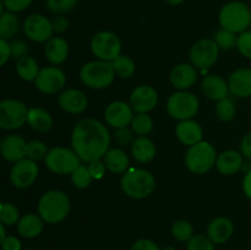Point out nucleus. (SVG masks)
<instances>
[{
    "label": "nucleus",
    "instance_id": "59",
    "mask_svg": "<svg viewBox=\"0 0 251 250\" xmlns=\"http://www.w3.org/2000/svg\"><path fill=\"white\" fill-rule=\"evenodd\" d=\"M27 250H29V249H27Z\"/></svg>",
    "mask_w": 251,
    "mask_h": 250
},
{
    "label": "nucleus",
    "instance_id": "40",
    "mask_svg": "<svg viewBox=\"0 0 251 250\" xmlns=\"http://www.w3.org/2000/svg\"><path fill=\"white\" fill-rule=\"evenodd\" d=\"M78 0H47V9L53 14H65L71 11Z\"/></svg>",
    "mask_w": 251,
    "mask_h": 250
},
{
    "label": "nucleus",
    "instance_id": "45",
    "mask_svg": "<svg viewBox=\"0 0 251 250\" xmlns=\"http://www.w3.org/2000/svg\"><path fill=\"white\" fill-rule=\"evenodd\" d=\"M88 172H90L92 179H100L105 173V164L104 162H100V159L98 161H92L88 163L87 166Z\"/></svg>",
    "mask_w": 251,
    "mask_h": 250
},
{
    "label": "nucleus",
    "instance_id": "29",
    "mask_svg": "<svg viewBox=\"0 0 251 250\" xmlns=\"http://www.w3.org/2000/svg\"><path fill=\"white\" fill-rule=\"evenodd\" d=\"M27 123L36 131L46 132L53 126V118L43 108H31L28 109Z\"/></svg>",
    "mask_w": 251,
    "mask_h": 250
},
{
    "label": "nucleus",
    "instance_id": "7",
    "mask_svg": "<svg viewBox=\"0 0 251 250\" xmlns=\"http://www.w3.org/2000/svg\"><path fill=\"white\" fill-rule=\"evenodd\" d=\"M46 166L49 171L58 174H70L80 166V157L74 150L65 147H54L48 151L46 158Z\"/></svg>",
    "mask_w": 251,
    "mask_h": 250
},
{
    "label": "nucleus",
    "instance_id": "10",
    "mask_svg": "<svg viewBox=\"0 0 251 250\" xmlns=\"http://www.w3.org/2000/svg\"><path fill=\"white\" fill-rule=\"evenodd\" d=\"M91 49L100 60L112 63L122 53V42L117 34L109 31H102L96 34L91 42Z\"/></svg>",
    "mask_w": 251,
    "mask_h": 250
},
{
    "label": "nucleus",
    "instance_id": "43",
    "mask_svg": "<svg viewBox=\"0 0 251 250\" xmlns=\"http://www.w3.org/2000/svg\"><path fill=\"white\" fill-rule=\"evenodd\" d=\"M4 6L9 10L10 12H21L26 10L33 0H2Z\"/></svg>",
    "mask_w": 251,
    "mask_h": 250
},
{
    "label": "nucleus",
    "instance_id": "44",
    "mask_svg": "<svg viewBox=\"0 0 251 250\" xmlns=\"http://www.w3.org/2000/svg\"><path fill=\"white\" fill-rule=\"evenodd\" d=\"M10 50H11V56H14V58H16L19 60V59L27 55V53H28V46L22 41H15L14 43L10 44Z\"/></svg>",
    "mask_w": 251,
    "mask_h": 250
},
{
    "label": "nucleus",
    "instance_id": "58",
    "mask_svg": "<svg viewBox=\"0 0 251 250\" xmlns=\"http://www.w3.org/2000/svg\"><path fill=\"white\" fill-rule=\"evenodd\" d=\"M1 203H2V202H1V200H0V205H1Z\"/></svg>",
    "mask_w": 251,
    "mask_h": 250
},
{
    "label": "nucleus",
    "instance_id": "41",
    "mask_svg": "<svg viewBox=\"0 0 251 250\" xmlns=\"http://www.w3.org/2000/svg\"><path fill=\"white\" fill-rule=\"evenodd\" d=\"M188 250H215V243L208 237L196 234L188 242Z\"/></svg>",
    "mask_w": 251,
    "mask_h": 250
},
{
    "label": "nucleus",
    "instance_id": "20",
    "mask_svg": "<svg viewBox=\"0 0 251 250\" xmlns=\"http://www.w3.org/2000/svg\"><path fill=\"white\" fill-rule=\"evenodd\" d=\"M234 233V225L233 222L227 217H217L208 225L207 237L212 240L215 244H223Z\"/></svg>",
    "mask_w": 251,
    "mask_h": 250
},
{
    "label": "nucleus",
    "instance_id": "39",
    "mask_svg": "<svg viewBox=\"0 0 251 250\" xmlns=\"http://www.w3.org/2000/svg\"><path fill=\"white\" fill-rule=\"evenodd\" d=\"M237 41L238 38L235 37V33L225 28L220 29L215 37V42L217 43V46L220 48L225 49V50H229V49L234 48L237 46Z\"/></svg>",
    "mask_w": 251,
    "mask_h": 250
},
{
    "label": "nucleus",
    "instance_id": "38",
    "mask_svg": "<svg viewBox=\"0 0 251 250\" xmlns=\"http://www.w3.org/2000/svg\"><path fill=\"white\" fill-rule=\"evenodd\" d=\"M47 153H48V149L46 145L38 140H33L27 144L26 147V157L32 159V161H39V159L46 158Z\"/></svg>",
    "mask_w": 251,
    "mask_h": 250
},
{
    "label": "nucleus",
    "instance_id": "25",
    "mask_svg": "<svg viewBox=\"0 0 251 250\" xmlns=\"http://www.w3.org/2000/svg\"><path fill=\"white\" fill-rule=\"evenodd\" d=\"M46 56L49 63L54 65L64 63L69 55V44L61 37H51L46 43Z\"/></svg>",
    "mask_w": 251,
    "mask_h": 250
},
{
    "label": "nucleus",
    "instance_id": "13",
    "mask_svg": "<svg viewBox=\"0 0 251 250\" xmlns=\"http://www.w3.org/2000/svg\"><path fill=\"white\" fill-rule=\"evenodd\" d=\"M38 175V166L29 158L16 162L10 172V180L15 188L26 189L34 183Z\"/></svg>",
    "mask_w": 251,
    "mask_h": 250
},
{
    "label": "nucleus",
    "instance_id": "16",
    "mask_svg": "<svg viewBox=\"0 0 251 250\" xmlns=\"http://www.w3.org/2000/svg\"><path fill=\"white\" fill-rule=\"evenodd\" d=\"M104 117L110 126L120 129V127H126L127 125L131 124L132 118H134V110L130 104L118 100V102H113L108 105Z\"/></svg>",
    "mask_w": 251,
    "mask_h": 250
},
{
    "label": "nucleus",
    "instance_id": "57",
    "mask_svg": "<svg viewBox=\"0 0 251 250\" xmlns=\"http://www.w3.org/2000/svg\"><path fill=\"white\" fill-rule=\"evenodd\" d=\"M1 142H2V140L0 139V150H1Z\"/></svg>",
    "mask_w": 251,
    "mask_h": 250
},
{
    "label": "nucleus",
    "instance_id": "51",
    "mask_svg": "<svg viewBox=\"0 0 251 250\" xmlns=\"http://www.w3.org/2000/svg\"><path fill=\"white\" fill-rule=\"evenodd\" d=\"M240 150H242V154H244V157H247L248 159H251V132L245 135L244 139L242 140Z\"/></svg>",
    "mask_w": 251,
    "mask_h": 250
},
{
    "label": "nucleus",
    "instance_id": "15",
    "mask_svg": "<svg viewBox=\"0 0 251 250\" xmlns=\"http://www.w3.org/2000/svg\"><path fill=\"white\" fill-rule=\"evenodd\" d=\"M158 102L156 90L149 85H141L132 91L130 96V105L132 110L139 113H147L153 109Z\"/></svg>",
    "mask_w": 251,
    "mask_h": 250
},
{
    "label": "nucleus",
    "instance_id": "46",
    "mask_svg": "<svg viewBox=\"0 0 251 250\" xmlns=\"http://www.w3.org/2000/svg\"><path fill=\"white\" fill-rule=\"evenodd\" d=\"M115 140H117L118 144L120 145H129L130 142H132V131L126 127H120V129H117L115 131Z\"/></svg>",
    "mask_w": 251,
    "mask_h": 250
},
{
    "label": "nucleus",
    "instance_id": "32",
    "mask_svg": "<svg viewBox=\"0 0 251 250\" xmlns=\"http://www.w3.org/2000/svg\"><path fill=\"white\" fill-rule=\"evenodd\" d=\"M114 73L123 78L131 77L135 73V63L126 55H120L112 61Z\"/></svg>",
    "mask_w": 251,
    "mask_h": 250
},
{
    "label": "nucleus",
    "instance_id": "22",
    "mask_svg": "<svg viewBox=\"0 0 251 250\" xmlns=\"http://www.w3.org/2000/svg\"><path fill=\"white\" fill-rule=\"evenodd\" d=\"M201 88L208 98L217 100V102L223 98H227L228 92H229L228 82L218 75L206 76L201 83Z\"/></svg>",
    "mask_w": 251,
    "mask_h": 250
},
{
    "label": "nucleus",
    "instance_id": "3",
    "mask_svg": "<svg viewBox=\"0 0 251 250\" xmlns=\"http://www.w3.org/2000/svg\"><path fill=\"white\" fill-rule=\"evenodd\" d=\"M220 24L233 33H243L251 24L250 7L242 1L228 2L220 11Z\"/></svg>",
    "mask_w": 251,
    "mask_h": 250
},
{
    "label": "nucleus",
    "instance_id": "23",
    "mask_svg": "<svg viewBox=\"0 0 251 250\" xmlns=\"http://www.w3.org/2000/svg\"><path fill=\"white\" fill-rule=\"evenodd\" d=\"M176 134L179 141L188 146L198 144L202 139V129L200 125L194 120H181L176 127Z\"/></svg>",
    "mask_w": 251,
    "mask_h": 250
},
{
    "label": "nucleus",
    "instance_id": "53",
    "mask_svg": "<svg viewBox=\"0 0 251 250\" xmlns=\"http://www.w3.org/2000/svg\"><path fill=\"white\" fill-rule=\"evenodd\" d=\"M6 237V230H5V225L0 222V245H1L2 240Z\"/></svg>",
    "mask_w": 251,
    "mask_h": 250
},
{
    "label": "nucleus",
    "instance_id": "4",
    "mask_svg": "<svg viewBox=\"0 0 251 250\" xmlns=\"http://www.w3.org/2000/svg\"><path fill=\"white\" fill-rule=\"evenodd\" d=\"M156 186V180L149 171L131 168L123 175L122 188L132 199H144L151 195Z\"/></svg>",
    "mask_w": 251,
    "mask_h": 250
},
{
    "label": "nucleus",
    "instance_id": "12",
    "mask_svg": "<svg viewBox=\"0 0 251 250\" xmlns=\"http://www.w3.org/2000/svg\"><path fill=\"white\" fill-rule=\"evenodd\" d=\"M36 87L47 95H54L63 90L66 83V76L59 68L48 66L39 70L36 80Z\"/></svg>",
    "mask_w": 251,
    "mask_h": 250
},
{
    "label": "nucleus",
    "instance_id": "6",
    "mask_svg": "<svg viewBox=\"0 0 251 250\" xmlns=\"http://www.w3.org/2000/svg\"><path fill=\"white\" fill-rule=\"evenodd\" d=\"M216 150L211 144L200 141L190 146L185 156L186 167L193 173L202 174L210 171L216 164Z\"/></svg>",
    "mask_w": 251,
    "mask_h": 250
},
{
    "label": "nucleus",
    "instance_id": "36",
    "mask_svg": "<svg viewBox=\"0 0 251 250\" xmlns=\"http://www.w3.org/2000/svg\"><path fill=\"white\" fill-rule=\"evenodd\" d=\"M216 113L222 122H230L235 115V105L229 98H223L218 100L216 105Z\"/></svg>",
    "mask_w": 251,
    "mask_h": 250
},
{
    "label": "nucleus",
    "instance_id": "47",
    "mask_svg": "<svg viewBox=\"0 0 251 250\" xmlns=\"http://www.w3.org/2000/svg\"><path fill=\"white\" fill-rule=\"evenodd\" d=\"M130 250H162L153 240L151 239H139L131 245Z\"/></svg>",
    "mask_w": 251,
    "mask_h": 250
},
{
    "label": "nucleus",
    "instance_id": "28",
    "mask_svg": "<svg viewBox=\"0 0 251 250\" xmlns=\"http://www.w3.org/2000/svg\"><path fill=\"white\" fill-rule=\"evenodd\" d=\"M105 168L113 173H124L129 167V157L122 149L108 150L103 156Z\"/></svg>",
    "mask_w": 251,
    "mask_h": 250
},
{
    "label": "nucleus",
    "instance_id": "30",
    "mask_svg": "<svg viewBox=\"0 0 251 250\" xmlns=\"http://www.w3.org/2000/svg\"><path fill=\"white\" fill-rule=\"evenodd\" d=\"M20 20L14 12H2L0 15V38L9 39L19 32Z\"/></svg>",
    "mask_w": 251,
    "mask_h": 250
},
{
    "label": "nucleus",
    "instance_id": "5",
    "mask_svg": "<svg viewBox=\"0 0 251 250\" xmlns=\"http://www.w3.org/2000/svg\"><path fill=\"white\" fill-rule=\"evenodd\" d=\"M114 69L112 63L104 60L90 61L82 66L80 78L87 87L100 90L105 88L114 80Z\"/></svg>",
    "mask_w": 251,
    "mask_h": 250
},
{
    "label": "nucleus",
    "instance_id": "1",
    "mask_svg": "<svg viewBox=\"0 0 251 250\" xmlns=\"http://www.w3.org/2000/svg\"><path fill=\"white\" fill-rule=\"evenodd\" d=\"M109 142V131L98 120L83 119L74 127L71 145L81 161L90 163L100 159L107 153Z\"/></svg>",
    "mask_w": 251,
    "mask_h": 250
},
{
    "label": "nucleus",
    "instance_id": "50",
    "mask_svg": "<svg viewBox=\"0 0 251 250\" xmlns=\"http://www.w3.org/2000/svg\"><path fill=\"white\" fill-rule=\"evenodd\" d=\"M51 25H53L54 32H58V33H63V32H65L66 29H68L69 21L64 16L59 15V16H56L55 19L51 21Z\"/></svg>",
    "mask_w": 251,
    "mask_h": 250
},
{
    "label": "nucleus",
    "instance_id": "24",
    "mask_svg": "<svg viewBox=\"0 0 251 250\" xmlns=\"http://www.w3.org/2000/svg\"><path fill=\"white\" fill-rule=\"evenodd\" d=\"M217 169L225 175H232L239 172L243 167V156L238 151L228 150L222 152L216 159Z\"/></svg>",
    "mask_w": 251,
    "mask_h": 250
},
{
    "label": "nucleus",
    "instance_id": "18",
    "mask_svg": "<svg viewBox=\"0 0 251 250\" xmlns=\"http://www.w3.org/2000/svg\"><path fill=\"white\" fill-rule=\"evenodd\" d=\"M26 147L27 142L25 141L24 137L19 135H9L2 140L0 152L6 161L16 163L26 158Z\"/></svg>",
    "mask_w": 251,
    "mask_h": 250
},
{
    "label": "nucleus",
    "instance_id": "55",
    "mask_svg": "<svg viewBox=\"0 0 251 250\" xmlns=\"http://www.w3.org/2000/svg\"><path fill=\"white\" fill-rule=\"evenodd\" d=\"M4 12V1L2 0H0V15Z\"/></svg>",
    "mask_w": 251,
    "mask_h": 250
},
{
    "label": "nucleus",
    "instance_id": "42",
    "mask_svg": "<svg viewBox=\"0 0 251 250\" xmlns=\"http://www.w3.org/2000/svg\"><path fill=\"white\" fill-rule=\"evenodd\" d=\"M237 47L243 55L251 59V31H244L238 37Z\"/></svg>",
    "mask_w": 251,
    "mask_h": 250
},
{
    "label": "nucleus",
    "instance_id": "27",
    "mask_svg": "<svg viewBox=\"0 0 251 250\" xmlns=\"http://www.w3.org/2000/svg\"><path fill=\"white\" fill-rule=\"evenodd\" d=\"M131 153L137 162L147 163L156 156V146L146 136L136 137L131 142Z\"/></svg>",
    "mask_w": 251,
    "mask_h": 250
},
{
    "label": "nucleus",
    "instance_id": "26",
    "mask_svg": "<svg viewBox=\"0 0 251 250\" xmlns=\"http://www.w3.org/2000/svg\"><path fill=\"white\" fill-rule=\"evenodd\" d=\"M43 222L39 215L28 213L21 217L17 222V232L21 237L31 239V238L38 237L43 230Z\"/></svg>",
    "mask_w": 251,
    "mask_h": 250
},
{
    "label": "nucleus",
    "instance_id": "56",
    "mask_svg": "<svg viewBox=\"0 0 251 250\" xmlns=\"http://www.w3.org/2000/svg\"><path fill=\"white\" fill-rule=\"evenodd\" d=\"M162 250H176V248H173V247H166V248H164V249H162Z\"/></svg>",
    "mask_w": 251,
    "mask_h": 250
},
{
    "label": "nucleus",
    "instance_id": "34",
    "mask_svg": "<svg viewBox=\"0 0 251 250\" xmlns=\"http://www.w3.org/2000/svg\"><path fill=\"white\" fill-rule=\"evenodd\" d=\"M130 125H131L132 131L136 132L137 135L144 136V135H147L151 131L152 127H153V122H152L151 117L147 115L146 113H139V114L132 118V122Z\"/></svg>",
    "mask_w": 251,
    "mask_h": 250
},
{
    "label": "nucleus",
    "instance_id": "9",
    "mask_svg": "<svg viewBox=\"0 0 251 250\" xmlns=\"http://www.w3.org/2000/svg\"><path fill=\"white\" fill-rule=\"evenodd\" d=\"M28 109L26 104L17 100H0V127L15 130L27 123Z\"/></svg>",
    "mask_w": 251,
    "mask_h": 250
},
{
    "label": "nucleus",
    "instance_id": "49",
    "mask_svg": "<svg viewBox=\"0 0 251 250\" xmlns=\"http://www.w3.org/2000/svg\"><path fill=\"white\" fill-rule=\"evenodd\" d=\"M10 56H11L10 44L7 43L6 39L0 38V68L9 60Z\"/></svg>",
    "mask_w": 251,
    "mask_h": 250
},
{
    "label": "nucleus",
    "instance_id": "19",
    "mask_svg": "<svg viewBox=\"0 0 251 250\" xmlns=\"http://www.w3.org/2000/svg\"><path fill=\"white\" fill-rule=\"evenodd\" d=\"M228 87L234 96L247 98L251 96V69H238L230 74Z\"/></svg>",
    "mask_w": 251,
    "mask_h": 250
},
{
    "label": "nucleus",
    "instance_id": "11",
    "mask_svg": "<svg viewBox=\"0 0 251 250\" xmlns=\"http://www.w3.org/2000/svg\"><path fill=\"white\" fill-rule=\"evenodd\" d=\"M220 54V47L212 39H201L190 49V60L195 68L206 70L216 63Z\"/></svg>",
    "mask_w": 251,
    "mask_h": 250
},
{
    "label": "nucleus",
    "instance_id": "37",
    "mask_svg": "<svg viewBox=\"0 0 251 250\" xmlns=\"http://www.w3.org/2000/svg\"><path fill=\"white\" fill-rule=\"evenodd\" d=\"M71 180H73L74 185L78 189H85L90 186L92 176H91L88 168L83 164H80L75 171L71 173Z\"/></svg>",
    "mask_w": 251,
    "mask_h": 250
},
{
    "label": "nucleus",
    "instance_id": "2",
    "mask_svg": "<svg viewBox=\"0 0 251 250\" xmlns=\"http://www.w3.org/2000/svg\"><path fill=\"white\" fill-rule=\"evenodd\" d=\"M70 211V200L60 190H50L43 194L38 202V215L42 220L50 225L61 222Z\"/></svg>",
    "mask_w": 251,
    "mask_h": 250
},
{
    "label": "nucleus",
    "instance_id": "21",
    "mask_svg": "<svg viewBox=\"0 0 251 250\" xmlns=\"http://www.w3.org/2000/svg\"><path fill=\"white\" fill-rule=\"evenodd\" d=\"M196 78H198V73H196L195 66L186 63L176 65L171 73L172 85L181 91L191 87L195 83Z\"/></svg>",
    "mask_w": 251,
    "mask_h": 250
},
{
    "label": "nucleus",
    "instance_id": "8",
    "mask_svg": "<svg viewBox=\"0 0 251 250\" xmlns=\"http://www.w3.org/2000/svg\"><path fill=\"white\" fill-rule=\"evenodd\" d=\"M167 110L172 118L180 122L191 119L199 110V100L193 93L179 91L169 97L167 102Z\"/></svg>",
    "mask_w": 251,
    "mask_h": 250
},
{
    "label": "nucleus",
    "instance_id": "31",
    "mask_svg": "<svg viewBox=\"0 0 251 250\" xmlns=\"http://www.w3.org/2000/svg\"><path fill=\"white\" fill-rule=\"evenodd\" d=\"M17 75L25 81H34L39 73L38 64L32 56H24L19 59L16 64Z\"/></svg>",
    "mask_w": 251,
    "mask_h": 250
},
{
    "label": "nucleus",
    "instance_id": "54",
    "mask_svg": "<svg viewBox=\"0 0 251 250\" xmlns=\"http://www.w3.org/2000/svg\"><path fill=\"white\" fill-rule=\"evenodd\" d=\"M183 1L184 0H166V2H168V4H171V5H179V4H181Z\"/></svg>",
    "mask_w": 251,
    "mask_h": 250
},
{
    "label": "nucleus",
    "instance_id": "14",
    "mask_svg": "<svg viewBox=\"0 0 251 250\" xmlns=\"http://www.w3.org/2000/svg\"><path fill=\"white\" fill-rule=\"evenodd\" d=\"M25 34L31 41L34 42H48L53 34V25L46 16L41 14H33L26 19L24 24Z\"/></svg>",
    "mask_w": 251,
    "mask_h": 250
},
{
    "label": "nucleus",
    "instance_id": "33",
    "mask_svg": "<svg viewBox=\"0 0 251 250\" xmlns=\"http://www.w3.org/2000/svg\"><path fill=\"white\" fill-rule=\"evenodd\" d=\"M172 234L179 242H189L194 235V228L188 221L179 220L172 225Z\"/></svg>",
    "mask_w": 251,
    "mask_h": 250
},
{
    "label": "nucleus",
    "instance_id": "48",
    "mask_svg": "<svg viewBox=\"0 0 251 250\" xmlns=\"http://www.w3.org/2000/svg\"><path fill=\"white\" fill-rule=\"evenodd\" d=\"M0 247H1V250H22L21 242L19 240V238L14 237V235H9V237L6 235Z\"/></svg>",
    "mask_w": 251,
    "mask_h": 250
},
{
    "label": "nucleus",
    "instance_id": "35",
    "mask_svg": "<svg viewBox=\"0 0 251 250\" xmlns=\"http://www.w3.org/2000/svg\"><path fill=\"white\" fill-rule=\"evenodd\" d=\"M20 220V211L15 205L4 202L0 205V222L5 225H16Z\"/></svg>",
    "mask_w": 251,
    "mask_h": 250
},
{
    "label": "nucleus",
    "instance_id": "52",
    "mask_svg": "<svg viewBox=\"0 0 251 250\" xmlns=\"http://www.w3.org/2000/svg\"><path fill=\"white\" fill-rule=\"evenodd\" d=\"M243 189H244V193L247 194L248 198L251 200V169L245 175L244 181H243Z\"/></svg>",
    "mask_w": 251,
    "mask_h": 250
},
{
    "label": "nucleus",
    "instance_id": "17",
    "mask_svg": "<svg viewBox=\"0 0 251 250\" xmlns=\"http://www.w3.org/2000/svg\"><path fill=\"white\" fill-rule=\"evenodd\" d=\"M59 105L70 114H80L87 108L88 100L85 93L75 88H68L60 93L58 98Z\"/></svg>",
    "mask_w": 251,
    "mask_h": 250
}]
</instances>
